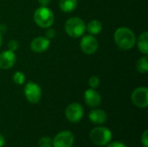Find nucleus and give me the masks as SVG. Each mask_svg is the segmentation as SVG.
Listing matches in <instances>:
<instances>
[{
    "label": "nucleus",
    "mask_w": 148,
    "mask_h": 147,
    "mask_svg": "<svg viewBox=\"0 0 148 147\" xmlns=\"http://www.w3.org/2000/svg\"><path fill=\"white\" fill-rule=\"evenodd\" d=\"M114 42L119 49L130 50L136 42L134 33L127 27L118 28L114 32Z\"/></svg>",
    "instance_id": "nucleus-1"
},
{
    "label": "nucleus",
    "mask_w": 148,
    "mask_h": 147,
    "mask_svg": "<svg viewBox=\"0 0 148 147\" xmlns=\"http://www.w3.org/2000/svg\"><path fill=\"white\" fill-rule=\"evenodd\" d=\"M34 20L39 27L43 29L49 28L54 23V13L51 10L47 8V6H41L36 10L34 13Z\"/></svg>",
    "instance_id": "nucleus-2"
},
{
    "label": "nucleus",
    "mask_w": 148,
    "mask_h": 147,
    "mask_svg": "<svg viewBox=\"0 0 148 147\" xmlns=\"http://www.w3.org/2000/svg\"><path fill=\"white\" fill-rule=\"evenodd\" d=\"M65 31L70 37H81L86 31L85 23L79 17H71L65 23Z\"/></svg>",
    "instance_id": "nucleus-3"
},
{
    "label": "nucleus",
    "mask_w": 148,
    "mask_h": 147,
    "mask_svg": "<svg viewBox=\"0 0 148 147\" xmlns=\"http://www.w3.org/2000/svg\"><path fill=\"white\" fill-rule=\"evenodd\" d=\"M89 139L91 142L96 146H107L111 141L112 133L106 127H96L90 132Z\"/></svg>",
    "instance_id": "nucleus-4"
},
{
    "label": "nucleus",
    "mask_w": 148,
    "mask_h": 147,
    "mask_svg": "<svg viewBox=\"0 0 148 147\" xmlns=\"http://www.w3.org/2000/svg\"><path fill=\"white\" fill-rule=\"evenodd\" d=\"M24 95L29 103L36 104L41 100L42 89L37 83L29 81L24 87Z\"/></svg>",
    "instance_id": "nucleus-5"
},
{
    "label": "nucleus",
    "mask_w": 148,
    "mask_h": 147,
    "mask_svg": "<svg viewBox=\"0 0 148 147\" xmlns=\"http://www.w3.org/2000/svg\"><path fill=\"white\" fill-rule=\"evenodd\" d=\"M132 102L140 108H146L148 106V89L146 87H140L134 90Z\"/></svg>",
    "instance_id": "nucleus-6"
},
{
    "label": "nucleus",
    "mask_w": 148,
    "mask_h": 147,
    "mask_svg": "<svg viewBox=\"0 0 148 147\" xmlns=\"http://www.w3.org/2000/svg\"><path fill=\"white\" fill-rule=\"evenodd\" d=\"M75 138L71 132L62 131L56 135L53 139L54 147H72L74 145Z\"/></svg>",
    "instance_id": "nucleus-7"
},
{
    "label": "nucleus",
    "mask_w": 148,
    "mask_h": 147,
    "mask_svg": "<svg viewBox=\"0 0 148 147\" xmlns=\"http://www.w3.org/2000/svg\"><path fill=\"white\" fill-rule=\"evenodd\" d=\"M65 115L68 120L70 122L77 123L83 116V108L79 103H71L67 107L65 110Z\"/></svg>",
    "instance_id": "nucleus-8"
},
{
    "label": "nucleus",
    "mask_w": 148,
    "mask_h": 147,
    "mask_svg": "<svg viewBox=\"0 0 148 147\" xmlns=\"http://www.w3.org/2000/svg\"><path fill=\"white\" fill-rule=\"evenodd\" d=\"M98 41L93 35L83 36L80 42L82 50L87 55H92L95 53L98 49Z\"/></svg>",
    "instance_id": "nucleus-9"
},
{
    "label": "nucleus",
    "mask_w": 148,
    "mask_h": 147,
    "mask_svg": "<svg viewBox=\"0 0 148 147\" xmlns=\"http://www.w3.org/2000/svg\"><path fill=\"white\" fill-rule=\"evenodd\" d=\"M16 61V56L14 51L6 50L0 54V68L9 69L12 68Z\"/></svg>",
    "instance_id": "nucleus-10"
},
{
    "label": "nucleus",
    "mask_w": 148,
    "mask_h": 147,
    "mask_svg": "<svg viewBox=\"0 0 148 147\" xmlns=\"http://www.w3.org/2000/svg\"><path fill=\"white\" fill-rule=\"evenodd\" d=\"M50 46L49 39L45 36H38L32 40L30 42V49L36 53H42L46 51Z\"/></svg>",
    "instance_id": "nucleus-11"
},
{
    "label": "nucleus",
    "mask_w": 148,
    "mask_h": 147,
    "mask_svg": "<svg viewBox=\"0 0 148 147\" xmlns=\"http://www.w3.org/2000/svg\"><path fill=\"white\" fill-rule=\"evenodd\" d=\"M85 103L91 107H97L101 102V97L100 94L93 88L88 89L84 93Z\"/></svg>",
    "instance_id": "nucleus-12"
},
{
    "label": "nucleus",
    "mask_w": 148,
    "mask_h": 147,
    "mask_svg": "<svg viewBox=\"0 0 148 147\" xmlns=\"http://www.w3.org/2000/svg\"><path fill=\"white\" fill-rule=\"evenodd\" d=\"M88 118L94 124H96V125H101L105 123L108 119L107 113L101 109L92 110L88 114Z\"/></svg>",
    "instance_id": "nucleus-13"
},
{
    "label": "nucleus",
    "mask_w": 148,
    "mask_h": 147,
    "mask_svg": "<svg viewBox=\"0 0 148 147\" xmlns=\"http://www.w3.org/2000/svg\"><path fill=\"white\" fill-rule=\"evenodd\" d=\"M77 0H60L59 7L60 9L66 13H70L74 11L77 7Z\"/></svg>",
    "instance_id": "nucleus-14"
},
{
    "label": "nucleus",
    "mask_w": 148,
    "mask_h": 147,
    "mask_svg": "<svg viewBox=\"0 0 148 147\" xmlns=\"http://www.w3.org/2000/svg\"><path fill=\"white\" fill-rule=\"evenodd\" d=\"M137 45H138V49L139 50L144 54V55H147L148 54V32L145 31L143 33L140 34V36L138 38V42H137Z\"/></svg>",
    "instance_id": "nucleus-15"
},
{
    "label": "nucleus",
    "mask_w": 148,
    "mask_h": 147,
    "mask_svg": "<svg viewBox=\"0 0 148 147\" xmlns=\"http://www.w3.org/2000/svg\"><path fill=\"white\" fill-rule=\"evenodd\" d=\"M86 29L90 35H98L102 30V24L98 20H92L88 23Z\"/></svg>",
    "instance_id": "nucleus-16"
},
{
    "label": "nucleus",
    "mask_w": 148,
    "mask_h": 147,
    "mask_svg": "<svg viewBox=\"0 0 148 147\" xmlns=\"http://www.w3.org/2000/svg\"><path fill=\"white\" fill-rule=\"evenodd\" d=\"M136 69L140 74H146L148 71V58L144 56L140 58L136 63Z\"/></svg>",
    "instance_id": "nucleus-17"
},
{
    "label": "nucleus",
    "mask_w": 148,
    "mask_h": 147,
    "mask_svg": "<svg viewBox=\"0 0 148 147\" xmlns=\"http://www.w3.org/2000/svg\"><path fill=\"white\" fill-rule=\"evenodd\" d=\"M13 81L16 85H19V86L23 85L24 83V81H25V75H24V74L20 72V71L16 72L14 74V75H13Z\"/></svg>",
    "instance_id": "nucleus-18"
},
{
    "label": "nucleus",
    "mask_w": 148,
    "mask_h": 147,
    "mask_svg": "<svg viewBox=\"0 0 148 147\" xmlns=\"http://www.w3.org/2000/svg\"><path fill=\"white\" fill-rule=\"evenodd\" d=\"M38 144L40 147H51L53 146V139L49 137H42L40 139Z\"/></svg>",
    "instance_id": "nucleus-19"
},
{
    "label": "nucleus",
    "mask_w": 148,
    "mask_h": 147,
    "mask_svg": "<svg viewBox=\"0 0 148 147\" xmlns=\"http://www.w3.org/2000/svg\"><path fill=\"white\" fill-rule=\"evenodd\" d=\"M88 85L91 88L95 89L99 87L100 85V79L97 76H92L88 80Z\"/></svg>",
    "instance_id": "nucleus-20"
},
{
    "label": "nucleus",
    "mask_w": 148,
    "mask_h": 147,
    "mask_svg": "<svg viewBox=\"0 0 148 147\" xmlns=\"http://www.w3.org/2000/svg\"><path fill=\"white\" fill-rule=\"evenodd\" d=\"M18 47H19L18 42L16 41V40H11L8 43V49H9V50H11V51L17 50L18 49Z\"/></svg>",
    "instance_id": "nucleus-21"
},
{
    "label": "nucleus",
    "mask_w": 148,
    "mask_h": 147,
    "mask_svg": "<svg viewBox=\"0 0 148 147\" xmlns=\"http://www.w3.org/2000/svg\"><path fill=\"white\" fill-rule=\"evenodd\" d=\"M48 29L46 30L45 32V37L48 38V39H53L55 36H56V30L54 29H51L50 27L49 28H47Z\"/></svg>",
    "instance_id": "nucleus-22"
},
{
    "label": "nucleus",
    "mask_w": 148,
    "mask_h": 147,
    "mask_svg": "<svg viewBox=\"0 0 148 147\" xmlns=\"http://www.w3.org/2000/svg\"><path fill=\"white\" fill-rule=\"evenodd\" d=\"M141 143L144 147H148V131L146 130L141 136Z\"/></svg>",
    "instance_id": "nucleus-23"
},
{
    "label": "nucleus",
    "mask_w": 148,
    "mask_h": 147,
    "mask_svg": "<svg viewBox=\"0 0 148 147\" xmlns=\"http://www.w3.org/2000/svg\"><path fill=\"white\" fill-rule=\"evenodd\" d=\"M107 147H126V146L121 142H113L111 144H108Z\"/></svg>",
    "instance_id": "nucleus-24"
},
{
    "label": "nucleus",
    "mask_w": 148,
    "mask_h": 147,
    "mask_svg": "<svg viewBox=\"0 0 148 147\" xmlns=\"http://www.w3.org/2000/svg\"><path fill=\"white\" fill-rule=\"evenodd\" d=\"M37 1H38V3H40L41 6H47L50 3V0H37Z\"/></svg>",
    "instance_id": "nucleus-25"
},
{
    "label": "nucleus",
    "mask_w": 148,
    "mask_h": 147,
    "mask_svg": "<svg viewBox=\"0 0 148 147\" xmlns=\"http://www.w3.org/2000/svg\"><path fill=\"white\" fill-rule=\"evenodd\" d=\"M7 31V27L5 24H1L0 25V35H3Z\"/></svg>",
    "instance_id": "nucleus-26"
},
{
    "label": "nucleus",
    "mask_w": 148,
    "mask_h": 147,
    "mask_svg": "<svg viewBox=\"0 0 148 147\" xmlns=\"http://www.w3.org/2000/svg\"><path fill=\"white\" fill-rule=\"evenodd\" d=\"M4 142H5V140H4V138H3V136L2 134H0V147L3 146V145H4Z\"/></svg>",
    "instance_id": "nucleus-27"
},
{
    "label": "nucleus",
    "mask_w": 148,
    "mask_h": 147,
    "mask_svg": "<svg viewBox=\"0 0 148 147\" xmlns=\"http://www.w3.org/2000/svg\"><path fill=\"white\" fill-rule=\"evenodd\" d=\"M2 43H3V37L2 35H0V47L2 46Z\"/></svg>",
    "instance_id": "nucleus-28"
}]
</instances>
